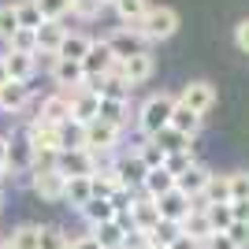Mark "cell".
I'll use <instances>...</instances> for the list:
<instances>
[{"instance_id":"obj_10","label":"cell","mask_w":249,"mask_h":249,"mask_svg":"<svg viewBox=\"0 0 249 249\" xmlns=\"http://www.w3.org/2000/svg\"><path fill=\"white\" fill-rule=\"evenodd\" d=\"M97 115H101V93L89 89V86H82V89L71 97V119H67V123L86 126L89 119H97Z\"/></svg>"},{"instance_id":"obj_14","label":"cell","mask_w":249,"mask_h":249,"mask_svg":"<svg viewBox=\"0 0 249 249\" xmlns=\"http://www.w3.org/2000/svg\"><path fill=\"white\" fill-rule=\"evenodd\" d=\"M119 74L126 78L130 89L142 86V82H149V78H153V56H149V49L138 52V56H130V60H123V63H119Z\"/></svg>"},{"instance_id":"obj_31","label":"cell","mask_w":249,"mask_h":249,"mask_svg":"<svg viewBox=\"0 0 249 249\" xmlns=\"http://www.w3.org/2000/svg\"><path fill=\"white\" fill-rule=\"evenodd\" d=\"M37 242H41V227H34V223H22V227L11 231L8 246H11V249H37Z\"/></svg>"},{"instance_id":"obj_19","label":"cell","mask_w":249,"mask_h":249,"mask_svg":"<svg viewBox=\"0 0 249 249\" xmlns=\"http://www.w3.org/2000/svg\"><path fill=\"white\" fill-rule=\"evenodd\" d=\"M4 63H8V78L30 82V78H34V71H37V52H11V49H8Z\"/></svg>"},{"instance_id":"obj_20","label":"cell","mask_w":249,"mask_h":249,"mask_svg":"<svg viewBox=\"0 0 249 249\" xmlns=\"http://www.w3.org/2000/svg\"><path fill=\"white\" fill-rule=\"evenodd\" d=\"M178 231H182V234H190V238H197L201 246H205L208 234H216V231H212V219H208V212H205V208H197V205L186 212V219L178 223Z\"/></svg>"},{"instance_id":"obj_46","label":"cell","mask_w":249,"mask_h":249,"mask_svg":"<svg viewBox=\"0 0 249 249\" xmlns=\"http://www.w3.org/2000/svg\"><path fill=\"white\" fill-rule=\"evenodd\" d=\"M234 45H238V49L249 56V19H242L238 26H234Z\"/></svg>"},{"instance_id":"obj_50","label":"cell","mask_w":249,"mask_h":249,"mask_svg":"<svg viewBox=\"0 0 249 249\" xmlns=\"http://www.w3.org/2000/svg\"><path fill=\"white\" fill-rule=\"evenodd\" d=\"M8 145H11V142H8V138H4V134H0V167L8 164Z\"/></svg>"},{"instance_id":"obj_54","label":"cell","mask_w":249,"mask_h":249,"mask_svg":"<svg viewBox=\"0 0 249 249\" xmlns=\"http://www.w3.org/2000/svg\"><path fill=\"white\" fill-rule=\"evenodd\" d=\"M108 4H112V8H115V0H104V8H108Z\"/></svg>"},{"instance_id":"obj_8","label":"cell","mask_w":249,"mask_h":249,"mask_svg":"<svg viewBox=\"0 0 249 249\" xmlns=\"http://www.w3.org/2000/svg\"><path fill=\"white\" fill-rule=\"evenodd\" d=\"M63 190H67V178L60 175L56 164L34 171V194H37L41 201H63Z\"/></svg>"},{"instance_id":"obj_32","label":"cell","mask_w":249,"mask_h":249,"mask_svg":"<svg viewBox=\"0 0 249 249\" xmlns=\"http://www.w3.org/2000/svg\"><path fill=\"white\" fill-rule=\"evenodd\" d=\"M101 119L123 126L126 123V97H101Z\"/></svg>"},{"instance_id":"obj_33","label":"cell","mask_w":249,"mask_h":249,"mask_svg":"<svg viewBox=\"0 0 249 249\" xmlns=\"http://www.w3.org/2000/svg\"><path fill=\"white\" fill-rule=\"evenodd\" d=\"M15 15H19V26H30V30H37V26L45 22L37 0H19V4H15Z\"/></svg>"},{"instance_id":"obj_45","label":"cell","mask_w":249,"mask_h":249,"mask_svg":"<svg viewBox=\"0 0 249 249\" xmlns=\"http://www.w3.org/2000/svg\"><path fill=\"white\" fill-rule=\"evenodd\" d=\"M205 249H238V242L231 238L227 231H216V234H208V238H205Z\"/></svg>"},{"instance_id":"obj_1","label":"cell","mask_w":249,"mask_h":249,"mask_svg":"<svg viewBox=\"0 0 249 249\" xmlns=\"http://www.w3.org/2000/svg\"><path fill=\"white\" fill-rule=\"evenodd\" d=\"M171 112H175V97L171 93H153L142 104V112H138V130L145 138H156L164 126H171Z\"/></svg>"},{"instance_id":"obj_38","label":"cell","mask_w":249,"mask_h":249,"mask_svg":"<svg viewBox=\"0 0 249 249\" xmlns=\"http://www.w3.org/2000/svg\"><path fill=\"white\" fill-rule=\"evenodd\" d=\"M19 30V15L15 4H0V41H11V34Z\"/></svg>"},{"instance_id":"obj_56","label":"cell","mask_w":249,"mask_h":249,"mask_svg":"<svg viewBox=\"0 0 249 249\" xmlns=\"http://www.w3.org/2000/svg\"><path fill=\"white\" fill-rule=\"evenodd\" d=\"M0 205H4V197H0Z\"/></svg>"},{"instance_id":"obj_2","label":"cell","mask_w":249,"mask_h":249,"mask_svg":"<svg viewBox=\"0 0 249 249\" xmlns=\"http://www.w3.org/2000/svg\"><path fill=\"white\" fill-rule=\"evenodd\" d=\"M56 167L63 178H78V175H93L97 171V153H89L86 145H67L56 153Z\"/></svg>"},{"instance_id":"obj_18","label":"cell","mask_w":249,"mask_h":249,"mask_svg":"<svg viewBox=\"0 0 249 249\" xmlns=\"http://www.w3.org/2000/svg\"><path fill=\"white\" fill-rule=\"evenodd\" d=\"M63 37H67V30L60 26V19H45L41 26H37V52H45V56H60Z\"/></svg>"},{"instance_id":"obj_28","label":"cell","mask_w":249,"mask_h":249,"mask_svg":"<svg viewBox=\"0 0 249 249\" xmlns=\"http://www.w3.org/2000/svg\"><path fill=\"white\" fill-rule=\"evenodd\" d=\"M89 197H93V186H89V175L67 178V190H63V201H71L74 208H82V205H86Z\"/></svg>"},{"instance_id":"obj_16","label":"cell","mask_w":249,"mask_h":249,"mask_svg":"<svg viewBox=\"0 0 249 249\" xmlns=\"http://www.w3.org/2000/svg\"><path fill=\"white\" fill-rule=\"evenodd\" d=\"M182 104H190L194 112H212V104H216V86L212 82H190L186 89H182V97H178Z\"/></svg>"},{"instance_id":"obj_25","label":"cell","mask_w":249,"mask_h":249,"mask_svg":"<svg viewBox=\"0 0 249 249\" xmlns=\"http://www.w3.org/2000/svg\"><path fill=\"white\" fill-rule=\"evenodd\" d=\"M86 219H89V227H97V223H108V219H115L119 212H115V205L108 197H89L82 208H78Z\"/></svg>"},{"instance_id":"obj_17","label":"cell","mask_w":249,"mask_h":249,"mask_svg":"<svg viewBox=\"0 0 249 249\" xmlns=\"http://www.w3.org/2000/svg\"><path fill=\"white\" fill-rule=\"evenodd\" d=\"M26 101H30V82H19V78H8V82L0 86V108L4 112H22L26 108Z\"/></svg>"},{"instance_id":"obj_11","label":"cell","mask_w":249,"mask_h":249,"mask_svg":"<svg viewBox=\"0 0 249 249\" xmlns=\"http://www.w3.org/2000/svg\"><path fill=\"white\" fill-rule=\"evenodd\" d=\"M112 67H115V56H112V49H108V41H93V45H89V52L82 56L86 78H108Z\"/></svg>"},{"instance_id":"obj_51","label":"cell","mask_w":249,"mask_h":249,"mask_svg":"<svg viewBox=\"0 0 249 249\" xmlns=\"http://www.w3.org/2000/svg\"><path fill=\"white\" fill-rule=\"evenodd\" d=\"M8 82V63H4V56H0V86Z\"/></svg>"},{"instance_id":"obj_7","label":"cell","mask_w":249,"mask_h":249,"mask_svg":"<svg viewBox=\"0 0 249 249\" xmlns=\"http://www.w3.org/2000/svg\"><path fill=\"white\" fill-rule=\"evenodd\" d=\"M52 82L60 86L63 93L71 89V97L86 86V71L78 60H63V56H52Z\"/></svg>"},{"instance_id":"obj_49","label":"cell","mask_w":249,"mask_h":249,"mask_svg":"<svg viewBox=\"0 0 249 249\" xmlns=\"http://www.w3.org/2000/svg\"><path fill=\"white\" fill-rule=\"evenodd\" d=\"M71 249H101V242L93 238V234H82V238H74Z\"/></svg>"},{"instance_id":"obj_9","label":"cell","mask_w":249,"mask_h":249,"mask_svg":"<svg viewBox=\"0 0 249 249\" xmlns=\"http://www.w3.org/2000/svg\"><path fill=\"white\" fill-rule=\"evenodd\" d=\"M130 227L138 231V234H149V231H156L164 219H160V205H156V197H142V201H130Z\"/></svg>"},{"instance_id":"obj_26","label":"cell","mask_w":249,"mask_h":249,"mask_svg":"<svg viewBox=\"0 0 249 249\" xmlns=\"http://www.w3.org/2000/svg\"><path fill=\"white\" fill-rule=\"evenodd\" d=\"M145 194L149 197H164L167 190H175V175L167 171V167H149V175H145Z\"/></svg>"},{"instance_id":"obj_3","label":"cell","mask_w":249,"mask_h":249,"mask_svg":"<svg viewBox=\"0 0 249 249\" xmlns=\"http://www.w3.org/2000/svg\"><path fill=\"white\" fill-rule=\"evenodd\" d=\"M108 41V49H112V56H115V63H123V60H130V56H138V52H145V45H149V37L138 26H119L115 34H108L104 37Z\"/></svg>"},{"instance_id":"obj_27","label":"cell","mask_w":249,"mask_h":249,"mask_svg":"<svg viewBox=\"0 0 249 249\" xmlns=\"http://www.w3.org/2000/svg\"><path fill=\"white\" fill-rule=\"evenodd\" d=\"M4 167H11V175L34 167V145H30V138H26V142H11V145H8V164H4Z\"/></svg>"},{"instance_id":"obj_29","label":"cell","mask_w":249,"mask_h":249,"mask_svg":"<svg viewBox=\"0 0 249 249\" xmlns=\"http://www.w3.org/2000/svg\"><path fill=\"white\" fill-rule=\"evenodd\" d=\"M115 11H119V19H123L126 26H138V30H142V19H145L149 4L145 0H115Z\"/></svg>"},{"instance_id":"obj_23","label":"cell","mask_w":249,"mask_h":249,"mask_svg":"<svg viewBox=\"0 0 249 249\" xmlns=\"http://www.w3.org/2000/svg\"><path fill=\"white\" fill-rule=\"evenodd\" d=\"M231 201V175H208V186H205V194H201V205L197 208H205V205H227Z\"/></svg>"},{"instance_id":"obj_41","label":"cell","mask_w":249,"mask_h":249,"mask_svg":"<svg viewBox=\"0 0 249 249\" xmlns=\"http://www.w3.org/2000/svg\"><path fill=\"white\" fill-rule=\"evenodd\" d=\"M37 8H41L45 19H63L71 11V0H37Z\"/></svg>"},{"instance_id":"obj_47","label":"cell","mask_w":249,"mask_h":249,"mask_svg":"<svg viewBox=\"0 0 249 249\" xmlns=\"http://www.w3.org/2000/svg\"><path fill=\"white\" fill-rule=\"evenodd\" d=\"M167 249H201V242H197V238H190V234H182V231H178L175 238L167 242Z\"/></svg>"},{"instance_id":"obj_37","label":"cell","mask_w":249,"mask_h":249,"mask_svg":"<svg viewBox=\"0 0 249 249\" xmlns=\"http://www.w3.org/2000/svg\"><path fill=\"white\" fill-rule=\"evenodd\" d=\"M208 219H212V231H227L234 223V212H231V201L227 205H205Z\"/></svg>"},{"instance_id":"obj_42","label":"cell","mask_w":249,"mask_h":249,"mask_svg":"<svg viewBox=\"0 0 249 249\" xmlns=\"http://www.w3.org/2000/svg\"><path fill=\"white\" fill-rule=\"evenodd\" d=\"M138 153H142V160H145L149 167H164V160H167V153L156 145V142H145V145L138 149Z\"/></svg>"},{"instance_id":"obj_21","label":"cell","mask_w":249,"mask_h":249,"mask_svg":"<svg viewBox=\"0 0 249 249\" xmlns=\"http://www.w3.org/2000/svg\"><path fill=\"white\" fill-rule=\"evenodd\" d=\"M208 175H212V171H205L201 164H190L186 171L175 178V186L182 190L186 197H201V194H205V186H208Z\"/></svg>"},{"instance_id":"obj_40","label":"cell","mask_w":249,"mask_h":249,"mask_svg":"<svg viewBox=\"0 0 249 249\" xmlns=\"http://www.w3.org/2000/svg\"><path fill=\"white\" fill-rule=\"evenodd\" d=\"M190 164H194V153H190V149H175V153H167V160H164V167H167L175 178L182 175Z\"/></svg>"},{"instance_id":"obj_22","label":"cell","mask_w":249,"mask_h":249,"mask_svg":"<svg viewBox=\"0 0 249 249\" xmlns=\"http://www.w3.org/2000/svg\"><path fill=\"white\" fill-rule=\"evenodd\" d=\"M115 171H119V182H123V186H138V182H145L149 164L142 160V153H130L126 160H119V164H115Z\"/></svg>"},{"instance_id":"obj_55","label":"cell","mask_w":249,"mask_h":249,"mask_svg":"<svg viewBox=\"0 0 249 249\" xmlns=\"http://www.w3.org/2000/svg\"><path fill=\"white\" fill-rule=\"evenodd\" d=\"M0 182H4V167H0Z\"/></svg>"},{"instance_id":"obj_52","label":"cell","mask_w":249,"mask_h":249,"mask_svg":"<svg viewBox=\"0 0 249 249\" xmlns=\"http://www.w3.org/2000/svg\"><path fill=\"white\" fill-rule=\"evenodd\" d=\"M142 249H167V246H164V242H145Z\"/></svg>"},{"instance_id":"obj_44","label":"cell","mask_w":249,"mask_h":249,"mask_svg":"<svg viewBox=\"0 0 249 249\" xmlns=\"http://www.w3.org/2000/svg\"><path fill=\"white\" fill-rule=\"evenodd\" d=\"M227 234L238 242V249H246L249 246V219H234V223L227 227Z\"/></svg>"},{"instance_id":"obj_13","label":"cell","mask_w":249,"mask_h":249,"mask_svg":"<svg viewBox=\"0 0 249 249\" xmlns=\"http://www.w3.org/2000/svg\"><path fill=\"white\" fill-rule=\"evenodd\" d=\"M93 238L101 242V249H126L130 227H126L123 219L115 216V219H108V223H97V227H93Z\"/></svg>"},{"instance_id":"obj_12","label":"cell","mask_w":249,"mask_h":249,"mask_svg":"<svg viewBox=\"0 0 249 249\" xmlns=\"http://www.w3.org/2000/svg\"><path fill=\"white\" fill-rule=\"evenodd\" d=\"M156 205H160V219H164V223H175V227L186 219L190 208H194V205H190V197H186L178 186H175V190H167L164 197H156Z\"/></svg>"},{"instance_id":"obj_5","label":"cell","mask_w":249,"mask_h":249,"mask_svg":"<svg viewBox=\"0 0 249 249\" xmlns=\"http://www.w3.org/2000/svg\"><path fill=\"white\" fill-rule=\"evenodd\" d=\"M178 30V11L175 8H149L145 19H142V34H145L149 41H167V37H175Z\"/></svg>"},{"instance_id":"obj_48","label":"cell","mask_w":249,"mask_h":249,"mask_svg":"<svg viewBox=\"0 0 249 249\" xmlns=\"http://www.w3.org/2000/svg\"><path fill=\"white\" fill-rule=\"evenodd\" d=\"M231 212H234V219H249V197L231 201Z\"/></svg>"},{"instance_id":"obj_39","label":"cell","mask_w":249,"mask_h":249,"mask_svg":"<svg viewBox=\"0 0 249 249\" xmlns=\"http://www.w3.org/2000/svg\"><path fill=\"white\" fill-rule=\"evenodd\" d=\"M37 249H71V242H67V234H63L60 227H41V242H37Z\"/></svg>"},{"instance_id":"obj_6","label":"cell","mask_w":249,"mask_h":249,"mask_svg":"<svg viewBox=\"0 0 249 249\" xmlns=\"http://www.w3.org/2000/svg\"><path fill=\"white\" fill-rule=\"evenodd\" d=\"M26 138H30V145H34V156H37V153H60V149H63V126L60 123L34 119L30 130H26Z\"/></svg>"},{"instance_id":"obj_34","label":"cell","mask_w":249,"mask_h":249,"mask_svg":"<svg viewBox=\"0 0 249 249\" xmlns=\"http://www.w3.org/2000/svg\"><path fill=\"white\" fill-rule=\"evenodd\" d=\"M153 142L164 149V153H175V149H190V138L182 134V130H175V126H164V130H160Z\"/></svg>"},{"instance_id":"obj_24","label":"cell","mask_w":249,"mask_h":249,"mask_svg":"<svg viewBox=\"0 0 249 249\" xmlns=\"http://www.w3.org/2000/svg\"><path fill=\"white\" fill-rule=\"evenodd\" d=\"M171 126H175V130H182L186 138H194V134L201 130V112H194L190 104L175 101V112H171Z\"/></svg>"},{"instance_id":"obj_30","label":"cell","mask_w":249,"mask_h":249,"mask_svg":"<svg viewBox=\"0 0 249 249\" xmlns=\"http://www.w3.org/2000/svg\"><path fill=\"white\" fill-rule=\"evenodd\" d=\"M89 45H93V37H86V34H67L60 45V56L63 60H78L82 63V56L89 52Z\"/></svg>"},{"instance_id":"obj_43","label":"cell","mask_w":249,"mask_h":249,"mask_svg":"<svg viewBox=\"0 0 249 249\" xmlns=\"http://www.w3.org/2000/svg\"><path fill=\"white\" fill-rule=\"evenodd\" d=\"M249 197V171H234L231 175V201Z\"/></svg>"},{"instance_id":"obj_15","label":"cell","mask_w":249,"mask_h":249,"mask_svg":"<svg viewBox=\"0 0 249 249\" xmlns=\"http://www.w3.org/2000/svg\"><path fill=\"white\" fill-rule=\"evenodd\" d=\"M37 119H45V123H67L71 119V93H52V97H45L41 104H37Z\"/></svg>"},{"instance_id":"obj_35","label":"cell","mask_w":249,"mask_h":249,"mask_svg":"<svg viewBox=\"0 0 249 249\" xmlns=\"http://www.w3.org/2000/svg\"><path fill=\"white\" fill-rule=\"evenodd\" d=\"M8 49H11V52H37V30H30V26H19V30L11 34Z\"/></svg>"},{"instance_id":"obj_53","label":"cell","mask_w":249,"mask_h":249,"mask_svg":"<svg viewBox=\"0 0 249 249\" xmlns=\"http://www.w3.org/2000/svg\"><path fill=\"white\" fill-rule=\"evenodd\" d=\"M0 249H11V246H8V242H4V238H0Z\"/></svg>"},{"instance_id":"obj_36","label":"cell","mask_w":249,"mask_h":249,"mask_svg":"<svg viewBox=\"0 0 249 249\" xmlns=\"http://www.w3.org/2000/svg\"><path fill=\"white\" fill-rule=\"evenodd\" d=\"M101 11H104V0H71V15L82 22L101 19Z\"/></svg>"},{"instance_id":"obj_4","label":"cell","mask_w":249,"mask_h":249,"mask_svg":"<svg viewBox=\"0 0 249 249\" xmlns=\"http://www.w3.org/2000/svg\"><path fill=\"white\" fill-rule=\"evenodd\" d=\"M119 130L123 126L108 123V119H89V123L82 126V145L89 149V153H108V149H115V142H119Z\"/></svg>"}]
</instances>
